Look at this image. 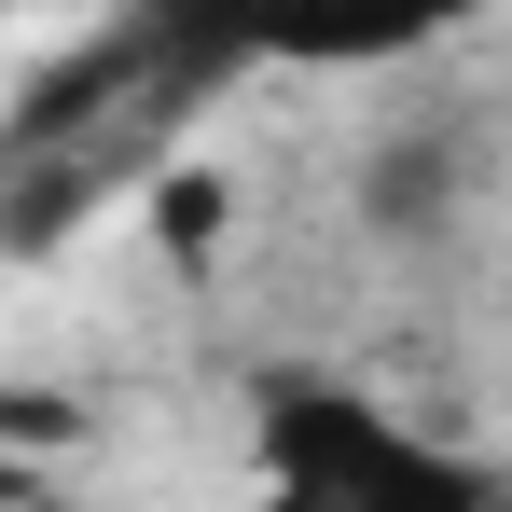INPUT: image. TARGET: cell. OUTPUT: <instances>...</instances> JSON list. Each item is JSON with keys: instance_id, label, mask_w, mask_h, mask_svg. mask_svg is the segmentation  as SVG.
Wrapping results in <instances>:
<instances>
[{"instance_id": "obj_1", "label": "cell", "mask_w": 512, "mask_h": 512, "mask_svg": "<svg viewBox=\"0 0 512 512\" xmlns=\"http://www.w3.org/2000/svg\"><path fill=\"white\" fill-rule=\"evenodd\" d=\"M250 457H263L250 512H512L499 457L388 416V402L346 388V374H277L250 402Z\"/></svg>"}, {"instance_id": "obj_2", "label": "cell", "mask_w": 512, "mask_h": 512, "mask_svg": "<svg viewBox=\"0 0 512 512\" xmlns=\"http://www.w3.org/2000/svg\"><path fill=\"white\" fill-rule=\"evenodd\" d=\"M485 167H499V111L416 97V111L374 125V153H360V236H374V250H443V236L485 208Z\"/></svg>"}, {"instance_id": "obj_3", "label": "cell", "mask_w": 512, "mask_h": 512, "mask_svg": "<svg viewBox=\"0 0 512 512\" xmlns=\"http://www.w3.org/2000/svg\"><path fill=\"white\" fill-rule=\"evenodd\" d=\"M443 28H471V0H305V28H291L277 70H402Z\"/></svg>"}, {"instance_id": "obj_4", "label": "cell", "mask_w": 512, "mask_h": 512, "mask_svg": "<svg viewBox=\"0 0 512 512\" xmlns=\"http://www.w3.org/2000/svg\"><path fill=\"white\" fill-rule=\"evenodd\" d=\"M222 222H236V180H222V167H167V180H153V236H167V263H208Z\"/></svg>"}]
</instances>
